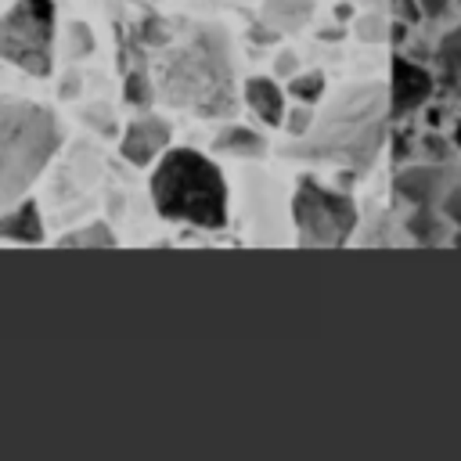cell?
<instances>
[{"instance_id": "obj_1", "label": "cell", "mask_w": 461, "mask_h": 461, "mask_svg": "<svg viewBox=\"0 0 461 461\" xmlns=\"http://www.w3.org/2000/svg\"><path fill=\"white\" fill-rule=\"evenodd\" d=\"M155 94L194 115L216 119L234 115V68H230V43L227 32L212 22H194L187 32L169 36V50L158 58L155 68Z\"/></svg>"}, {"instance_id": "obj_2", "label": "cell", "mask_w": 461, "mask_h": 461, "mask_svg": "<svg viewBox=\"0 0 461 461\" xmlns=\"http://www.w3.org/2000/svg\"><path fill=\"white\" fill-rule=\"evenodd\" d=\"M385 119L389 94L378 83H357L342 90L321 115H313V126L299 137L295 148H285V155L364 169L385 140Z\"/></svg>"}, {"instance_id": "obj_3", "label": "cell", "mask_w": 461, "mask_h": 461, "mask_svg": "<svg viewBox=\"0 0 461 461\" xmlns=\"http://www.w3.org/2000/svg\"><path fill=\"white\" fill-rule=\"evenodd\" d=\"M151 202L162 220L220 230L227 223V184L212 158L194 148H173L151 173Z\"/></svg>"}, {"instance_id": "obj_4", "label": "cell", "mask_w": 461, "mask_h": 461, "mask_svg": "<svg viewBox=\"0 0 461 461\" xmlns=\"http://www.w3.org/2000/svg\"><path fill=\"white\" fill-rule=\"evenodd\" d=\"M61 140L50 108L22 97H0V212L43 173Z\"/></svg>"}, {"instance_id": "obj_5", "label": "cell", "mask_w": 461, "mask_h": 461, "mask_svg": "<svg viewBox=\"0 0 461 461\" xmlns=\"http://www.w3.org/2000/svg\"><path fill=\"white\" fill-rule=\"evenodd\" d=\"M54 25V0H14V7L0 14V58L29 76H50Z\"/></svg>"}, {"instance_id": "obj_6", "label": "cell", "mask_w": 461, "mask_h": 461, "mask_svg": "<svg viewBox=\"0 0 461 461\" xmlns=\"http://www.w3.org/2000/svg\"><path fill=\"white\" fill-rule=\"evenodd\" d=\"M292 220L303 245H346L357 230V205L349 194L303 176L292 194Z\"/></svg>"}, {"instance_id": "obj_7", "label": "cell", "mask_w": 461, "mask_h": 461, "mask_svg": "<svg viewBox=\"0 0 461 461\" xmlns=\"http://www.w3.org/2000/svg\"><path fill=\"white\" fill-rule=\"evenodd\" d=\"M457 166L450 162H432V166H411L403 173H396L393 187L403 202H411V216H407V230L414 241L421 245H439L447 238V223H443V198L450 194V187L457 184Z\"/></svg>"}, {"instance_id": "obj_8", "label": "cell", "mask_w": 461, "mask_h": 461, "mask_svg": "<svg viewBox=\"0 0 461 461\" xmlns=\"http://www.w3.org/2000/svg\"><path fill=\"white\" fill-rule=\"evenodd\" d=\"M432 90H436V76L429 68L407 58H393L389 65V115L393 119L418 112L432 97Z\"/></svg>"}, {"instance_id": "obj_9", "label": "cell", "mask_w": 461, "mask_h": 461, "mask_svg": "<svg viewBox=\"0 0 461 461\" xmlns=\"http://www.w3.org/2000/svg\"><path fill=\"white\" fill-rule=\"evenodd\" d=\"M166 144H169V122L158 119V115H144V119H137V122L122 133L119 151H122L126 162H133V166H148Z\"/></svg>"}, {"instance_id": "obj_10", "label": "cell", "mask_w": 461, "mask_h": 461, "mask_svg": "<svg viewBox=\"0 0 461 461\" xmlns=\"http://www.w3.org/2000/svg\"><path fill=\"white\" fill-rule=\"evenodd\" d=\"M0 238L18 241V245H40L43 241V216H40L32 198L0 212Z\"/></svg>"}, {"instance_id": "obj_11", "label": "cell", "mask_w": 461, "mask_h": 461, "mask_svg": "<svg viewBox=\"0 0 461 461\" xmlns=\"http://www.w3.org/2000/svg\"><path fill=\"white\" fill-rule=\"evenodd\" d=\"M245 101H249V108H252L267 126H277V122L285 119V94H281V86H277L274 79H267V76H252V79L245 83Z\"/></svg>"}, {"instance_id": "obj_12", "label": "cell", "mask_w": 461, "mask_h": 461, "mask_svg": "<svg viewBox=\"0 0 461 461\" xmlns=\"http://www.w3.org/2000/svg\"><path fill=\"white\" fill-rule=\"evenodd\" d=\"M310 14H313V0H267L263 4V25H270L274 32H292L306 25Z\"/></svg>"}, {"instance_id": "obj_13", "label": "cell", "mask_w": 461, "mask_h": 461, "mask_svg": "<svg viewBox=\"0 0 461 461\" xmlns=\"http://www.w3.org/2000/svg\"><path fill=\"white\" fill-rule=\"evenodd\" d=\"M436 72H439V83L443 86L461 90V25L450 29L436 43Z\"/></svg>"}, {"instance_id": "obj_14", "label": "cell", "mask_w": 461, "mask_h": 461, "mask_svg": "<svg viewBox=\"0 0 461 461\" xmlns=\"http://www.w3.org/2000/svg\"><path fill=\"white\" fill-rule=\"evenodd\" d=\"M216 151H220V155L259 158V155L267 151V140H263L256 130H249V126H227V130H220V137H216Z\"/></svg>"}, {"instance_id": "obj_15", "label": "cell", "mask_w": 461, "mask_h": 461, "mask_svg": "<svg viewBox=\"0 0 461 461\" xmlns=\"http://www.w3.org/2000/svg\"><path fill=\"white\" fill-rule=\"evenodd\" d=\"M58 245L61 249H115V230L108 223H86L79 230H68Z\"/></svg>"}, {"instance_id": "obj_16", "label": "cell", "mask_w": 461, "mask_h": 461, "mask_svg": "<svg viewBox=\"0 0 461 461\" xmlns=\"http://www.w3.org/2000/svg\"><path fill=\"white\" fill-rule=\"evenodd\" d=\"M288 94H295L303 104L317 101L324 94V76L321 72H303V76H292L288 79Z\"/></svg>"}, {"instance_id": "obj_17", "label": "cell", "mask_w": 461, "mask_h": 461, "mask_svg": "<svg viewBox=\"0 0 461 461\" xmlns=\"http://www.w3.org/2000/svg\"><path fill=\"white\" fill-rule=\"evenodd\" d=\"M151 97H155L151 79H148L144 72H130V76H126V101H130L133 108H148Z\"/></svg>"}, {"instance_id": "obj_18", "label": "cell", "mask_w": 461, "mask_h": 461, "mask_svg": "<svg viewBox=\"0 0 461 461\" xmlns=\"http://www.w3.org/2000/svg\"><path fill=\"white\" fill-rule=\"evenodd\" d=\"M357 32H360V40H385V36H389L382 14H364V18L357 22Z\"/></svg>"}, {"instance_id": "obj_19", "label": "cell", "mask_w": 461, "mask_h": 461, "mask_svg": "<svg viewBox=\"0 0 461 461\" xmlns=\"http://www.w3.org/2000/svg\"><path fill=\"white\" fill-rule=\"evenodd\" d=\"M443 216L461 230V180H457V184L450 187V194L443 198Z\"/></svg>"}, {"instance_id": "obj_20", "label": "cell", "mask_w": 461, "mask_h": 461, "mask_svg": "<svg viewBox=\"0 0 461 461\" xmlns=\"http://www.w3.org/2000/svg\"><path fill=\"white\" fill-rule=\"evenodd\" d=\"M68 32H72V54H90L94 50V36H90V29L83 22H76Z\"/></svg>"}, {"instance_id": "obj_21", "label": "cell", "mask_w": 461, "mask_h": 461, "mask_svg": "<svg viewBox=\"0 0 461 461\" xmlns=\"http://www.w3.org/2000/svg\"><path fill=\"white\" fill-rule=\"evenodd\" d=\"M310 126H313V112H310V108H295V112H288V133H292V137H303Z\"/></svg>"}, {"instance_id": "obj_22", "label": "cell", "mask_w": 461, "mask_h": 461, "mask_svg": "<svg viewBox=\"0 0 461 461\" xmlns=\"http://www.w3.org/2000/svg\"><path fill=\"white\" fill-rule=\"evenodd\" d=\"M83 115H86V122H94L101 133H112V130H115V122H112V119H104V115H108V108H104V104H90Z\"/></svg>"}, {"instance_id": "obj_23", "label": "cell", "mask_w": 461, "mask_h": 461, "mask_svg": "<svg viewBox=\"0 0 461 461\" xmlns=\"http://www.w3.org/2000/svg\"><path fill=\"white\" fill-rule=\"evenodd\" d=\"M418 11H425L429 18H443L447 14V0H418Z\"/></svg>"}, {"instance_id": "obj_24", "label": "cell", "mask_w": 461, "mask_h": 461, "mask_svg": "<svg viewBox=\"0 0 461 461\" xmlns=\"http://www.w3.org/2000/svg\"><path fill=\"white\" fill-rule=\"evenodd\" d=\"M277 76H295V54L292 50L277 54Z\"/></svg>"}, {"instance_id": "obj_25", "label": "cell", "mask_w": 461, "mask_h": 461, "mask_svg": "<svg viewBox=\"0 0 461 461\" xmlns=\"http://www.w3.org/2000/svg\"><path fill=\"white\" fill-rule=\"evenodd\" d=\"M454 144L461 148V119H457V130H454Z\"/></svg>"}, {"instance_id": "obj_26", "label": "cell", "mask_w": 461, "mask_h": 461, "mask_svg": "<svg viewBox=\"0 0 461 461\" xmlns=\"http://www.w3.org/2000/svg\"><path fill=\"white\" fill-rule=\"evenodd\" d=\"M457 4H461V0H457Z\"/></svg>"}]
</instances>
